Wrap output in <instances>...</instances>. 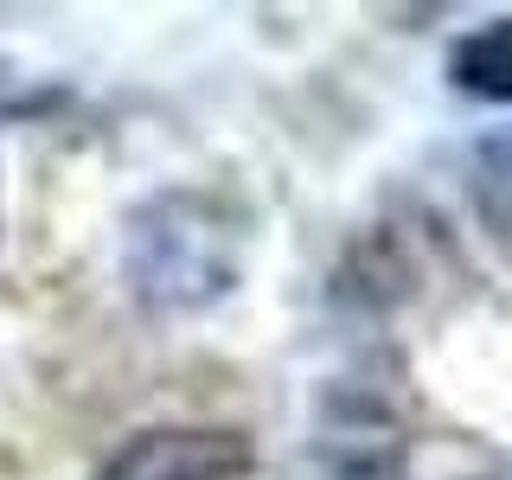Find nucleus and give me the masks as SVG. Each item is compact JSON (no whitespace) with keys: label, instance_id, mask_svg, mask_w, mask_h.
Here are the masks:
<instances>
[{"label":"nucleus","instance_id":"2","mask_svg":"<svg viewBox=\"0 0 512 480\" xmlns=\"http://www.w3.org/2000/svg\"><path fill=\"white\" fill-rule=\"evenodd\" d=\"M256 468V448L244 429L218 423H160L128 436L96 468V480H244Z\"/></svg>","mask_w":512,"mask_h":480},{"label":"nucleus","instance_id":"5","mask_svg":"<svg viewBox=\"0 0 512 480\" xmlns=\"http://www.w3.org/2000/svg\"><path fill=\"white\" fill-rule=\"evenodd\" d=\"M448 84L480 103H512V20H487L461 32L448 52Z\"/></svg>","mask_w":512,"mask_h":480},{"label":"nucleus","instance_id":"1","mask_svg":"<svg viewBox=\"0 0 512 480\" xmlns=\"http://www.w3.org/2000/svg\"><path fill=\"white\" fill-rule=\"evenodd\" d=\"M237 269H244V231H237V212L212 192L173 186L128 212L122 276L141 308L199 314L237 288Z\"/></svg>","mask_w":512,"mask_h":480},{"label":"nucleus","instance_id":"6","mask_svg":"<svg viewBox=\"0 0 512 480\" xmlns=\"http://www.w3.org/2000/svg\"><path fill=\"white\" fill-rule=\"evenodd\" d=\"M7 84H13V64H7V58H0V96H7Z\"/></svg>","mask_w":512,"mask_h":480},{"label":"nucleus","instance_id":"3","mask_svg":"<svg viewBox=\"0 0 512 480\" xmlns=\"http://www.w3.org/2000/svg\"><path fill=\"white\" fill-rule=\"evenodd\" d=\"M320 455H327V480H397L404 474V429L378 397H333Z\"/></svg>","mask_w":512,"mask_h":480},{"label":"nucleus","instance_id":"4","mask_svg":"<svg viewBox=\"0 0 512 480\" xmlns=\"http://www.w3.org/2000/svg\"><path fill=\"white\" fill-rule=\"evenodd\" d=\"M468 205H474L480 231L512 250V122L487 128L468 148Z\"/></svg>","mask_w":512,"mask_h":480}]
</instances>
